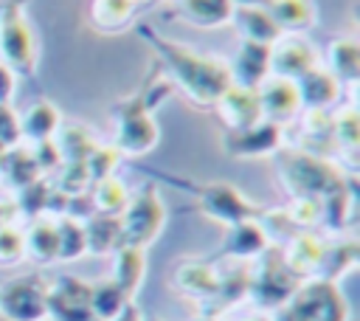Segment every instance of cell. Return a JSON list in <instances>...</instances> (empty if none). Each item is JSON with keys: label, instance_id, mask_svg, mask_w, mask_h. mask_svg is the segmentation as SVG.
<instances>
[{"label": "cell", "instance_id": "cell-1", "mask_svg": "<svg viewBox=\"0 0 360 321\" xmlns=\"http://www.w3.org/2000/svg\"><path fill=\"white\" fill-rule=\"evenodd\" d=\"M174 79L183 84V90L197 99V101H217L228 87H231V70L217 62L208 59L202 54H194L188 48L172 45V42H158Z\"/></svg>", "mask_w": 360, "mask_h": 321}, {"label": "cell", "instance_id": "cell-2", "mask_svg": "<svg viewBox=\"0 0 360 321\" xmlns=\"http://www.w3.org/2000/svg\"><path fill=\"white\" fill-rule=\"evenodd\" d=\"M287 321H346V301L329 282H312L292 296Z\"/></svg>", "mask_w": 360, "mask_h": 321}, {"label": "cell", "instance_id": "cell-3", "mask_svg": "<svg viewBox=\"0 0 360 321\" xmlns=\"http://www.w3.org/2000/svg\"><path fill=\"white\" fill-rule=\"evenodd\" d=\"M160 225H163V206L152 189H143V194H138L127 208V217L121 222V239L132 248H141L149 239H155Z\"/></svg>", "mask_w": 360, "mask_h": 321}, {"label": "cell", "instance_id": "cell-4", "mask_svg": "<svg viewBox=\"0 0 360 321\" xmlns=\"http://www.w3.org/2000/svg\"><path fill=\"white\" fill-rule=\"evenodd\" d=\"M281 175L290 186L298 189V197H315L321 191L332 194L340 189V180L335 177V172L323 160L309 155H290L287 163L281 166Z\"/></svg>", "mask_w": 360, "mask_h": 321}, {"label": "cell", "instance_id": "cell-5", "mask_svg": "<svg viewBox=\"0 0 360 321\" xmlns=\"http://www.w3.org/2000/svg\"><path fill=\"white\" fill-rule=\"evenodd\" d=\"M0 54L20 70H28L34 62V37L17 6L0 8Z\"/></svg>", "mask_w": 360, "mask_h": 321}, {"label": "cell", "instance_id": "cell-6", "mask_svg": "<svg viewBox=\"0 0 360 321\" xmlns=\"http://www.w3.org/2000/svg\"><path fill=\"white\" fill-rule=\"evenodd\" d=\"M0 310L11 321H39L48 313V293L34 279H17L3 287Z\"/></svg>", "mask_w": 360, "mask_h": 321}, {"label": "cell", "instance_id": "cell-7", "mask_svg": "<svg viewBox=\"0 0 360 321\" xmlns=\"http://www.w3.org/2000/svg\"><path fill=\"white\" fill-rule=\"evenodd\" d=\"M315 68V48L301 37H278L270 51V70L281 79H301Z\"/></svg>", "mask_w": 360, "mask_h": 321}, {"label": "cell", "instance_id": "cell-8", "mask_svg": "<svg viewBox=\"0 0 360 321\" xmlns=\"http://www.w3.org/2000/svg\"><path fill=\"white\" fill-rule=\"evenodd\" d=\"M256 96H259L262 115H267V118H290V115L301 107L298 84H295L292 79H281V76L264 79V82L259 84Z\"/></svg>", "mask_w": 360, "mask_h": 321}, {"label": "cell", "instance_id": "cell-9", "mask_svg": "<svg viewBox=\"0 0 360 321\" xmlns=\"http://www.w3.org/2000/svg\"><path fill=\"white\" fill-rule=\"evenodd\" d=\"M217 104H219V113H222V118L228 121V127H233V130H248V127H253V124H259V118H262V107H259V96H256V90H248V87H228L219 99H217Z\"/></svg>", "mask_w": 360, "mask_h": 321}, {"label": "cell", "instance_id": "cell-10", "mask_svg": "<svg viewBox=\"0 0 360 321\" xmlns=\"http://www.w3.org/2000/svg\"><path fill=\"white\" fill-rule=\"evenodd\" d=\"M267 73H270V45L245 42L233 62V76H236L239 87L256 90L267 79Z\"/></svg>", "mask_w": 360, "mask_h": 321}, {"label": "cell", "instance_id": "cell-11", "mask_svg": "<svg viewBox=\"0 0 360 321\" xmlns=\"http://www.w3.org/2000/svg\"><path fill=\"white\" fill-rule=\"evenodd\" d=\"M155 138H158V127L152 124L149 113H146L141 104L129 107V110L124 113L121 130H118V144H121V149H127V152H146V149L155 144Z\"/></svg>", "mask_w": 360, "mask_h": 321}, {"label": "cell", "instance_id": "cell-12", "mask_svg": "<svg viewBox=\"0 0 360 321\" xmlns=\"http://www.w3.org/2000/svg\"><path fill=\"white\" fill-rule=\"evenodd\" d=\"M236 28L242 31L245 42H259V45H270L281 37L278 25L273 23V17L267 14V8H233Z\"/></svg>", "mask_w": 360, "mask_h": 321}, {"label": "cell", "instance_id": "cell-13", "mask_svg": "<svg viewBox=\"0 0 360 321\" xmlns=\"http://www.w3.org/2000/svg\"><path fill=\"white\" fill-rule=\"evenodd\" d=\"M202 200H205V208L219 217V220H228V222H245L250 206L242 200V194L233 189V186H225V183H217V186H208L202 191Z\"/></svg>", "mask_w": 360, "mask_h": 321}, {"label": "cell", "instance_id": "cell-14", "mask_svg": "<svg viewBox=\"0 0 360 321\" xmlns=\"http://www.w3.org/2000/svg\"><path fill=\"white\" fill-rule=\"evenodd\" d=\"M295 84H298L301 101H307L312 107H326L340 96V82L329 70H321V68L307 70Z\"/></svg>", "mask_w": 360, "mask_h": 321}, {"label": "cell", "instance_id": "cell-15", "mask_svg": "<svg viewBox=\"0 0 360 321\" xmlns=\"http://www.w3.org/2000/svg\"><path fill=\"white\" fill-rule=\"evenodd\" d=\"M278 144V124L273 121H259L248 130H233L231 135V149L236 155H262L270 152Z\"/></svg>", "mask_w": 360, "mask_h": 321}, {"label": "cell", "instance_id": "cell-16", "mask_svg": "<svg viewBox=\"0 0 360 321\" xmlns=\"http://www.w3.org/2000/svg\"><path fill=\"white\" fill-rule=\"evenodd\" d=\"M267 14L273 17V23L287 31H304L315 23V6L312 0H270L267 3Z\"/></svg>", "mask_w": 360, "mask_h": 321}, {"label": "cell", "instance_id": "cell-17", "mask_svg": "<svg viewBox=\"0 0 360 321\" xmlns=\"http://www.w3.org/2000/svg\"><path fill=\"white\" fill-rule=\"evenodd\" d=\"M143 279V253L141 248H132V245H124L115 256V279L112 284L127 296L132 293Z\"/></svg>", "mask_w": 360, "mask_h": 321}, {"label": "cell", "instance_id": "cell-18", "mask_svg": "<svg viewBox=\"0 0 360 321\" xmlns=\"http://www.w3.org/2000/svg\"><path fill=\"white\" fill-rule=\"evenodd\" d=\"M59 127V113L51 101H37L28 113H25V121L20 124V132L37 138V141H48Z\"/></svg>", "mask_w": 360, "mask_h": 321}, {"label": "cell", "instance_id": "cell-19", "mask_svg": "<svg viewBox=\"0 0 360 321\" xmlns=\"http://www.w3.org/2000/svg\"><path fill=\"white\" fill-rule=\"evenodd\" d=\"M183 14L200 25H219L233 17L231 0H180Z\"/></svg>", "mask_w": 360, "mask_h": 321}, {"label": "cell", "instance_id": "cell-20", "mask_svg": "<svg viewBox=\"0 0 360 321\" xmlns=\"http://www.w3.org/2000/svg\"><path fill=\"white\" fill-rule=\"evenodd\" d=\"M121 239V220L115 217H96L87 228H84V245L96 253H107L112 251V245H118Z\"/></svg>", "mask_w": 360, "mask_h": 321}, {"label": "cell", "instance_id": "cell-21", "mask_svg": "<svg viewBox=\"0 0 360 321\" xmlns=\"http://www.w3.org/2000/svg\"><path fill=\"white\" fill-rule=\"evenodd\" d=\"M321 259H323L321 242H318L315 237L304 234V237L292 239V245H290V251H287V270H290V273H307V270H312Z\"/></svg>", "mask_w": 360, "mask_h": 321}, {"label": "cell", "instance_id": "cell-22", "mask_svg": "<svg viewBox=\"0 0 360 321\" xmlns=\"http://www.w3.org/2000/svg\"><path fill=\"white\" fill-rule=\"evenodd\" d=\"M22 242L28 245V251H31L37 259H45V262H48V259L59 256V231H56V225L48 222V220H37Z\"/></svg>", "mask_w": 360, "mask_h": 321}, {"label": "cell", "instance_id": "cell-23", "mask_svg": "<svg viewBox=\"0 0 360 321\" xmlns=\"http://www.w3.org/2000/svg\"><path fill=\"white\" fill-rule=\"evenodd\" d=\"M329 62L335 79H354L360 70V51L354 39H335L329 45Z\"/></svg>", "mask_w": 360, "mask_h": 321}, {"label": "cell", "instance_id": "cell-24", "mask_svg": "<svg viewBox=\"0 0 360 321\" xmlns=\"http://www.w3.org/2000/svg\"><path fill=\"white\" fill-rule=\"evenodd\" d=\"M121 307H124V293L112 282H104L96 290H90V313H96L98 318L110 321L121 313Z\"/></svg>", "mask_w": 360, "mask_h": 321}, {"label": "cell", "instance_id": "cell-25", "mask_svg": "<svg viewBox=\"0 0 360 321\" xmlns=\"http://www.w3.org/2000/svg\"><path fill=\"white\" fill-rule=\"evenodd\" d=\"M267 245V239H264V231L256 225V222H236V228H233V237H231V251L233 253H259L262 248Z\"/></svg>", "mask_w": 360, "mask_h": 321}, {"label": "cell", "instance_id": "cell-26", "mask_svg": "<svg viewBox=\"0 0 360 321\" xmlns=\"http://www.w3.org/2000/svg\"><path fill=\"white\" fill-rule=\"evenodd\" d=\"M132 14V3L129 0H96L93 6V20L101 28H118L121 23H127Z\"/></svg>", "mask_w": 360, "mask_h": 321}, {"label": "cell", "instance_id": "cell-27", "mask_svg": "<svg viewBox=\"0 0 360 321\" xmlns=\"http://www.w3.org/2000/svg\"><path fill=\"white\" fill-rule=\"evenodd\" d=\"M177 279H183V282H177L183 290H191V293H211L214 287H217V276L208 270V268H202V265H186L180 273H177Z\"/></svg>", "mask_w": 360, "mask_h": 321}, {"label": "cell", "instance_id": "cell-28", "mask_svg": "<svg viewBox=\"0 0 360 321\" xmlns=\"http://www.w3.org/2000/svg\"><path fill=\"white\" fill-rule=\"evenodd\" d=\"M56 231H59V256L73 259L87 248L84 245V228H79L73 220H62L56 225Z\"/></svg>", "mask_w": 360, "mask_h": 321}, {"label": "cell", "instance_id": "cell-29", "mask_svg": "<svg viewBox=\"0 0 360 321\" xmlns=\"http://www.w3.org/2000/svg\"><path fill=\"white\" fill-rule=\"evenodd\" d=\"M96 203H98V208H101V211H118V208H124V206H127V189H124L118 180L104 177V180L98 183Z\"/></svg>", "mask_w": 360, "mask_h": 321}, {"label": "cell", "instance_id": "cell-30", "mask_svg": "<svg viewBox=\"0 0 360 321\" xmlns=\"http://www.w3.org/2000/svg\"><path fill=\"white\" fill-rule=\"evenodd\" d=\"M22 248H25L22 234L8 228V225H0V259L3 262H14L22 253Z\"/></svg>", "mask_w": 360, "mask_h": 321}, {"label": "cell", "instance_id": "cell-31", "mask_svg": "<svg viewBox=\"0 0 360 321\" xmlns=\"http://www.w3.org/2000/svg\"><path fill=\"white\" fill-rule=\"evenodd\" d=\"M318 211H321V203L315 197H298L295 206L290 208V220L301 222V225H309V222L318 220Z\"/></svg>", "mask_w": 360, "mask_h": 321}, {"label": "cell", "instance_id": "cell-32", "mask_svg": "<svg viewBox=\"0 0 360 321\" xmlns=\"http://www.w3.org/2000/svg\"><path fill=\"white\" fill-rule=\"evenodd\" d=\"M335 132L346 146H354V141H357V115H354V110H346L343 115H338Z\"/></svg>", "mask_w": 360, "mask_h": 321}, {"label": "cell", "instance_id": "cell-33", "mask_svg": "<svg viewBox=\"0 0 360 321\" xmlns=\"http://www.w3.org/2000/svg\"><path fill=\"white\" fill-rule=\"evenodd\" d=\"M20 135V121L8 104H0V144H14Z\"/></svg>", "mask_w": 360, "mask_h": 321}, {"label": "cell", "instance_id": "cell-34", "mask_svg": "<svg viewBox=\"0 0 360 321\" xmlns=\"http://www.w3.org/2000/svg\"><path fill=\"white\" fill-rule=\"evenodd\" d=\"M11 93H14V76H11L8 65L0 62V104H6L11 99Z\"/></svg>", "mask_w": 360, "mask_h": 321}, {"label": "cell", "instance_id": "cell-35", "mask_svg": "<svg viewBox=\"0 0 360 321\" xmlns=\"http://www.w3.org/2000/svg\"><path fill=\"white\" fill-rule=\"evenodd\" d=\"M231 3H236L239 8H267L270 0H231Z\"/></svg>", "mask_w": 360, "mask_h": 321}, {"label": "cell", "instance_id": "cell-36", "mask_svg": "<svg viewBox=\"0 0 360 321\" xmlns=\"http://www.w3.org/2000/svg\"><path fill=\"white\" fill-rule=\"evenodd\" d=\"M121 321H138V313H135V310H127V313H124V318H121Z\"/></svg>", "mask_w": 360, "mask_h": 321}, {"label": "cell", "instance_id": "cell-37", "mask_svg": "<svg viewBox=\"0 0 360 321\" xmlns=\"http://www.w3.org/2000/svg\"><path fill=\"white\" fill-rule=\"evenodd\" d=\"M250 321H270V318H250Z\"/></svg>", "mask_w": 360, "mask_h": 321}, {"label": "cell", "instance_id": "cell-38", "mask_svg": "<svg viewBox=\"0 0 360 321\" xmlns=\"http://www.w3.org/2000/svg\"><path fill=\"white\" fill-rule=\"evenodd\" d=\"M0 158H3V144H0Z\"/></svg>", "mask_w": 360, "mask_h": 321}, {"label": "cell", "instance_id": "cell-39", "mask_svg": "<svg viewBox=\"0 0 360 321\" xmlns=\"http://www.w3.org/2000/svg\"><path fill=\"white\" fill-rule=\"evenodd\" d=\"M129 3H141V0H129Z\"/></svg>", "mask_w": 360, "mask_h": 321}]
</instances>
